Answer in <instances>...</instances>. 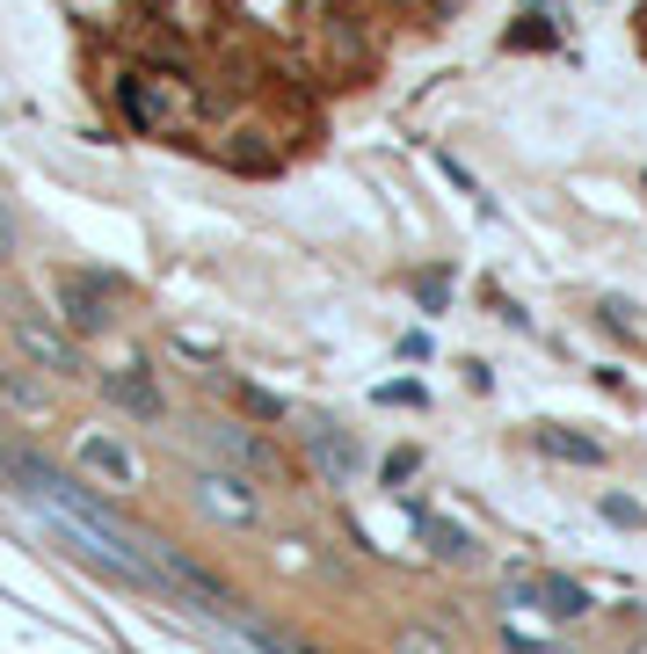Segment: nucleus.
Segmentation results:
<instances>
[{"mask_svg": "<svg viewBox=\"0 0 647 654\" xmlns=\"http://www.w3.org/2000/svg\"><path fill=\"white\" fill-rule=\"evenodd\" d=\"M73 459L88 465L102 487H117V495H131V487H145V459L124 444V436L110 429H80V444H73Z\"/></svg>", "mask_w": 647, "mask_h": 654, "instance_id": "nucleus-1", "label": "nucleus"}, {"mask_svg": "<svg viewBox=\"0 0 647 654\" xmlns=\"http://www.w3.org/2000/svg\"><path fill=\"white\" fill-rule=\"evenodd\" d=\"M196 509L212 516V524H233V531H255L263 524V495L240 480V473H196Z\"/></svg>", "mask_w": 647, "mask_h": 654, "instance_id": "nucleus-2", "label": "nucleus"}, {"mask_svg": "<svg viewBox=\"0 0 647 654\" xmlns=\"http://www.w3.org/2000/svg\"><path fill=\"white\" fill-rule=\"evenodd\" d=\"M15 342H23L29 357L45 363V371H80V349H73L51 320H37V313H15Z\"/></svg>", "mask_w": 647, "mask_h": 654, "instance_id": "nucleus-3", "label": "nucleus"}, {"mask_svg": "<svg viewBox=\"0 0 647 654\" xmlns=\"http://www.w3.org/2000/svg\"><path fill=\"white\" fill-rule=\"evenodd\" d=\"M59 298H66V320L80 328V335H102V328H110V291H102V284L66 277V284H59Z\"/></svg>", "mask_w": 647, "mask_h": 654, "instance_id": "nucleus-4", "label": "nucleus"}, {"mask_svg": "<svg viewBox=\"0 0 647 654\" xmlns=\"http://www.w3.org/2000/svg\"><path fill=\"white\" fill-rule=\"evenodd\" d=\"M306 444H313V459H320V473H328V480H350V465H357V444H342L335 429H306Z\"/></svg>", "mask_w": 647, "mask_h": 654, "instance_id": "nucleus-5", "label": "nucleus"}, {"mask_svg": "<svg viewBox=\"0 0 647 654\" xmlns=\"http://www.w3.org/2000/svg\"><path fill=\"white\" fill-rule=\"evenodd\" d=\"M422 531H430V546L444 560H480V546H473V531H458V524H444V516H415Z\"/></svg>", "mask_w": 647, "mask_h": 654, "instance_id": "nucleus-6", "label": "nucleus"}, {"mask_svg": "<svg viewBox=\"0 0 647 654\" xmlns=\"http://www.w3.org/2000/svg\"><path fill=\"white\" fill-rule=\"evenodd\" d=\"M110 400H124L131 414H161V393L145 386L139 371H110Z\"/></svg>", "mask_w": 647, "mask_h": 654, "instance_id": "nucleus-7", "label": "nucleus"}, {"mask_svg": "<svg viewBox=\"0 0 647 654\" xmlns=\"http://www.w3.org/2000/svg\"><path fill=\"white\" fill-rule=\"evenodd\" d=\"M0 400H8V408H23V414H37V422H45V414H51L45 386H29L23 371H0Z\"/></svg>", "mask_w": 647, "mask_h": 654, "instance_id": "nucleus-8", "label": "nucleus"}, {"mask_svg": "<svg viewBox=\"0 0 647 654\" xmlns=\"http://www.w3.org/2000/svg\"><path fill=\"white\" fill-rule=\"evenodd\" d=\"M538 597H546L553 618H582V604H589V597H582V581H568V575H546V581H538Z\"/></svg>", "mask_w": 647, "mask_h": 654, "instance_id": "nucleus-9", "label": "nucleus"}, {"mask_svg": "<svg viewBox=\"0 0 647 654\" xmlns=\"http://www.w3.org/2000/svg\"><path fill=\"white\" fill-rule=\"evenodd\" d=\"M393 654H458V647H452V632H436V626H401Z\"/></svg>", "mask_w": 647, "mask_h": 654, "instance_id": "nucleus-10", "label": "nucleus"}, {"mask_svg": "<svg viewBox=\"0 0 647 654\" xmlns=\"http://www.w3.org/2000/svg\"><path fill=\"white\" fill-rule=\"evenodd\" d=\"M538 444H546L553 459H582V465L604 459V444H589V436H568V429H538Z\"/></svg>", "mask_w": 647, "mask_h": 654, "instance_id": "nucleus-11", "label": "nucleus"}, {"mask_svg": "<svg viewBox=\"0 0 647 654\" xmlns=\"http://www.w3.org/2000/svg\"><path fill=\"white\" fill-rule=\"evenodd\" d=\"M218 451H226L233 465H269V451H263V444H248L240 429H218Z\"/></svg>", "mask_w": 647, "mask_h": 654, "instance_id": "nucleus-12", "label": "nucleus"}, {"mask_svg": "<svg viewBox=\"0 0 647 654\" xmlns=\"http://www.w3.org/2000/svg\"><path fill=\"white\" fill-rule=\"evenodd\" d=\"M604 516H611V524H640V509L625 502V495H604Z\"/></svg>", "mask_w": 647, "mask_h": 654, "instance_id": "nucleus-13", "label": "nucleus"}, {"mask_svg": "<svg viewBox=\"0 0 647 654\" xmlns=\"http://www.w3.org/2000/svg\"><path fill=\"white\" fill-rule=\"evenodd\" d=\"M8 255H15V218L0 211V262H8Z\"/></svg>", "mask_w": 647, "mask_h": 654, "instance_id": "nucleus-14", "label": "nucleus"}]
</instances>
